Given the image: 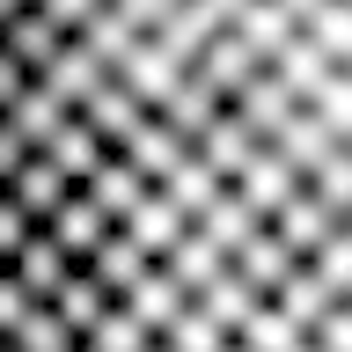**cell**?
<instances>
[{
  "label": "cell",
  "mask_w": 352,
  "mask_h": 352,
  "mask_svg": "<svg viewBox=\"0 0 352 352\" xmlns=\"http://www.w3.org/2000/svg\"><path fill=\"white\" fill-rule=\"evenodd\" d=\"M118 8H125V15L140 22V37H147V30H154V22H162V15H169L176 0H118Z\"/></svg>",
  "instance_id": "obj_45"
},
{
  "label": "cell",
  "mask_w": 352,
  "mask_h": 352,
  "mask_svg": "<svg viewBox=\"0 0 352 352\" xmlns=\"http://www.w3.org/2000/svg\"><path fill=\"white\" fill-rule=\"evenodd\" d=\"M110 81H118V88L132 96V103H140V110L154 118V110H162V96H169L176 81H184V66H176V59H169V52H162L154 37H140V44L125 52V59L110 66Z\"/></svg>",
  "instance_id": "obj_3"
},
{
  "label": "cell",
  "mask_w": 352,
  "mask_h": 352,
  "mask_svg": "<svg viewBox=\"0 0 352 352\" xmlns=\"http://www.w3.org/2000/svg\"><path fill=\"white\" fill-rule=\"evenodd\" d=\"M228 352H242V345H228Z\"/></svg>",
  "instance_id": "obj_50"
},
{
  "label": "cell",
  "mask_w": 352,
  "mask_h": 352,
  "mask_svg": "<svg viewBox=\"0 0 352 352\" xmlns=\"http://www.w3.org/2000/svg\"><path fill=\"white\" fill-rule=\"evenodd\" d=\"M228 191H235L242 206H250V220H257V228H264V220L279 213L286 198L301 191V176L286 169V162H279V154H272V147H257V162H250V169H242L235 184H228Z\"/></svg>",
  "instance_id": "obj_11"
},
{
  "label": "cell",
  "mask_w": 352,
  "mask_h": 352,
  "mask_svg": "<svg viewBox=\"0 0 352 352\" xmlns=\"http://www.w3.org/2000/svg\"><path fill=\"white\" fill-rule=\"evenodd\" d=\"M81 198H88V206H96L103 220H110V228H118V220H125L132 206H140V198H147V184H140V176H132L125 162H118V154H110L103 169H96V176L81 184Z\"/></svg>",
  "instance_id": "obj_27"
},
{
  "label": "cell",
  "mask_w": 352,
  "mask_h": 352,
  "mask_svg": "<svg viewBox=\"0 0 352 352\" xmlns=\"http://www.w3.org/2000/svg\"><path fill=\"white\" fill-rule=\"evenodd\" d=\"M206 8H213L220 22H235V8H242V0H206Z\"/></svg>",
  "instance_id": "obj_47"
},
{
  "label": "cell",
  "mask_w": 352,
  "mask_h": 352,
  "mask_svg": "<svg viewBox=\"0 0 352 352\" xmlns=\"http://www.w3.org/2000/svg\"><path fill=\"white\" fill-rule=\"evenodd\" d=\"M220 191H228V184H220V176H206V169H198V154H191V162H184V169L169 176V184H162V198H169L176 213H184V228H191V220L206 213V206H213Z\"/></svg>",
  "instance_id": "obj_33"
},
{
  "label": "cell",
  "mask_w": 352,
  "mask_h": 352,
  "mask_svg": "<svg viewBox=\"0 0 352 352\" xmlns=\"http://www.w3.org/2000/svg\"><path fill=\"white\" fill-rule=\"evenodd\" d=\"M118 308H125V316H132V323H140V330H147V338H162V330H169L176 316H184V286H176L169 272L154 264V272H147V279H140V286H132V294H125V301H118Z\"/></svg>",
  "instance_id": "obj_19"
},
{
  "label": "cell",
  "mask_w": 352,
  "mask_h": 352,
  "mask_svg": "<svg viewBox=\"0 0 352 352\" xmlns=\"http://www.w3.org/2000/svg\"><path fill=\"white\" fill-rule=\"evenodd\" d=\"M147 352H169V345H147Z\"/></svg>",
  "instance_id": "obj_49"
},
{
  "label": "cell",
  "mask_w": 352,
  "mask_h": 352,
  "mask_svg": "<svg viewBox=\"0 0 352 352\" xmlns=\"http://www.w3.org/2000/svg\"><path fill=\"white\" fill-rule=\"evenodd\" d=\"M228 272H235V279L250 286L257 301H272V294L286 286V272H294V257H286L279 242H272V228H257V235H250V242L235 250V257H228Z\"/></svg>",
  "instance_id": "obj_18"
},
{
  "label": "cell",
  "mask_w": 352,
  "mask_h": 352,
  "mask_svg": "<svg viewBox=\"0 0 352 352\" xmlns=\"http://www.w3.org/2000/svg\"><path fill=\"white\" fill-rule=\"evenodd\" d=\"M272 8H279V15H286V22H294V30H301V22H308V15H316V8H323V0H272Z\"/></svg>",
  "instance_id": "obj_46"
},
{
  "label": "cell",
  "mask_w": 352,
  "mask_h": 352,
  "mask_svg": "<svg viewBox=\"0 0 352 352\" xmlns=\"http://www.w3.org/2000/svg\"><path fill=\"white\" fill-rule=\"evenodd\" d=\"M103 81H110V66H103V59H88V52H81L74 37H66V52L52 59V74H44V88H52V96H59L66 110H81V103H88V96H96Z\"/></svg>",
  "instance_id": "obj_25"
},
{
  "label": "cell",
  "mask_w": 352,
  "mask_h": 352,
  "mask_svg": "<svg viewBox=\"0 0 352 352\" xmlns=\"http://www.w3.org/2000/svg\"><path fill=\"white\" fill-rule=\"evenodd\" d=\"M22 8H30V0H0V22H15V15H22Z\"/></svg>",
  "instance_id": "obj_48"
},
{
  "label": "cell",
  "mask_w": 352,
  "mask_h": 352,
  "mask_svg": "<svg viewBox=\"0 0 352 352\" xmlns=\"http://www.w3.org/2000/svg\"><path fill=\"white\" fill-rule=\"evenodd\" d=\"M22 88H30V74H22L15 59H0V118H8V110L22 103Z\"/></svg>",
  "instance_id": "obj_43"
},
{
  "label": "cell",
  "mask_w": 352,
  "mask_h": 352,
  "mask_svg": "<svg viewBox=\"0 0 352 352\" xmlns=\"http://www.w3.org/2000/svg\"><path fill=\"white\" fill-rule=\"evenodd\" d=\"M162 272H169V279L184 286V301H191V294H206V286H213L220 272H228V257H220V250H206V242H198L191 228H184V242H176L169 257H162Z\"/></svg>",
  "instance_id": "obj_29"
},
{
  "label": "cell",
  "mask_w": 352,
  "mask_h": 352,
  "mask_svg": "<svg viewBox=\"0 0 352 352\" xmlns=\"http://www.w3.org/2000/svg\"><path fill=\"white\" fill-rule=\"evenodd\" d=\"M154 345H169V352H228V338H220V330L206 323V316H198L191 301H184V316H176V323L162 330Z\"/></svg>",
  "instance_id": "obj_36"
},
{
  "label": "cell",
  "mask_w": 352,
  "mask_h": 352,
  "mask_svg": "<svg viewBox=\"0 0 352 352\" xmlns=\"http://www.w3.org/2000/svg\"><path fill=\"white\" fill-rule=\"evenodd\" d=\"M118 162H125V169L140 176V184H147V191H162V184H169V176L184 169V162H191V147H184V140H176V132L162 125V118H140V125L125 132Z\"/></svg>",
  "instance_id": "obj_2"
},
{
  "label": "cell",
  "mask_w": 352,
  "mask_h": 352,
  "mask_svg": "<svg viewBox=\"0 0 352 352\" xmlns=\"http://www.w3.org/2000/svg\"><path fill=\"white\" fill-rule=\"evenodd\" d=\"M30 235H37V220H30V213H22V206H15V198L0 191V264L15 257V250H22V242H30Z\"/></svg>",
  "instance_id": "obj_40"
},
{
  "label": "cell",
  "mask_w": 352,
  "mask_h": 352,
  "mask_svg": "<svg viewBox=\"0 0 352 352\" xmlns=\"http://www.w3.org/2000/svg\"><path fill=\"white\" fill-rule=\"evenodd\" d=\"M0 352H74V338L59 330L52 308H22V323L0 338Z\"/></svg>",
  "instance_id": "obj_34"
},
{
  "label": "cell",
  "mask_w": 352,
  "mask_h": 352,
  "mask_svg": "<svg viewBox=\"0 0 352 352\" xmlns=\"http://www.w3.org/2000/svg\"><path fill=\"white\" fill-rule=\"evenodd\" d=\"M257 147H264V140H250V132H242L235 118L220 110V118H213V132H206V140H198L191 154H198V169H206V176H220V184H235V176L250 169V162H257Z\"/></svg>",
  "instance_id": "obj_16"
},
{
  "label": "cell",
  "mask_w": 352,
  "mask_h": 352,
  "mask_svg": "<svg viewBox=\"0 0 352 352\" xmlns=\"http://www.w3.org/2000/svg\"><path fill=\"white\" fill-rule=\"evenodd\" d=\"M264 228H272V242H279V250H286L294 264H308V257H316V250H323L330 235H345L352 220H345V213H330L323 198H316V191L301 184V191L286 198V206H279L272 220H264Z\"/></svg>",
  "instance_id": "obj_1"
},
{
  "label": "cell",
  "mask_w": 352,
  "mask_h": 352,
  "mask_svg": "<svg viewBox=\"0 0 352 352\" xmlns=\"http://www.w3.org/2000/svg\"><path fill=\"white\" fill-rule=\"evenodd\" d=\"M22 162H30V147H22L15 132L0 125V191H8V176H15V169H22Z\"/></svg>",
  "instance_id": "obj_44"
},
{
  "label": "cell",
  "mask_w": 352,
  "mask_h": 352,
  "mask_svg": "<svg viewBox=\"0 0 352 352\" xmlns=\"http://www.w3.org/2000/svg\"><path fill=\"white\" fill-rule=\"evenodd\" d=\"M0 272H8V279L22 286V301H30V308H44V301H52V294L66 286V272H74V264H66L59 250H52V235L37 228V235L22 242V250H15L8 264H0Z\"/></svg>",
  "instance_id": "obj_10"
},
{
  "label": "cell",
  "mask_w": 352,
  "mask_h": 352,
  "mask_svg": "<svg viewBox=\"0 0 352 352\" xmlns=\"http://www.w3.org/2000/svg\"><path fill=\"white\" fill-rule=\"evenodd\" d=\"M37 154H44V162H52V169L66 176V184H74V191H81L88 176H96V169H103V162H110V147H103V140H96V132L81 125V118H66V125L52 132V140H44Z\"/></svg>",
  "instance_id": "obj_13"
},
{
  "label": "cell",
  "mask_w": 352,
  "mask_h": 352,
  "mask_svg": "<svg viewBox=\"0 0 352 352\" xmlns=\"http://www.w3.org/2000/svg\"><path fill=\"white\" fill-rule=\"evenodd\" d=\"M30 8H37V15L52 22V30H59V37H74V30H81V22L96 15V8H103V0H30Z\"/></svg>",
  "instance_id": "obj_41"
},
{
  "label": "cell",
  "mask_w": 352,
  "mask_h": 352,
  "mask_svg": "<svg viewBox=\"0 0 352 352\" xmlns=\"http://www.w3.org/2000/svg\"><path fill=\"white\" fill-rule=\"evenodd\" d=\"M44 235H52V250H59L66 264H88V257H96V250H103L110 235H118V228H110V220L96 213V206H88L81 191H74V198L59 206V213L44 220Z\"/></svg>",
  "instance_id": "obj_7"
},
{
  "label": "cell",
  "mask_w": 352,
  "mask_h": 352,
  "mask_svg": "<svg viewBox=\"0 0 352 352\" xmlns=\"http://www.w3.org/2000/svg\"><path fill=\"white\" fill-rule=\"evenodd\" d=\"M308 352H352V301L323 308V323L308 330Z\"/></svg>",
  "instance_id": "obj_39"
},
{
  "label": "cell",
  "mask_w": 352,
  "mask_h": 352,
  "mask_svg": "<svg viewBox=\"0 0 352 352\" xmlns=\"http://www.w3.org/2000/svg\"><path fill=\"white\" fill-rule=\"evenodd\" d=\"M22 308H30V301H22V286L8 279V272H0V338H8V330L22 323Z\"/></svg>",
  "instance_id": "obj_42"
},
{
  "label": "cell",
  "mask_w": 352,
  "mask_h": 352,
  "mask_svg": "<svg viewBox=\"0 0 352 352\" xmlns=\"http://www.w3.org/2000/svg\"><path fill=\"white\" fill-rule=\"evenodd\" d=\"M118 235H125V242H132V250H140L147 264H162V257L176 250V242H184V213H176V206H169L162 191H147V198H140V206H132L125 220H118Z\"/></svg>",
  "instance_id": "obj_9"
},
{
  "label": "cell",
  "mask_w": 352,
  "mask_h": 352,
  "mask_svg": "<svg viewBox=\"0 0 352 352\" xmlns=\"http://www.w3.org/2000/svg\"><path fill=\"white\" fill-rule=\"evenodd\" d=\"M301 37L316 44L330 66H352V0H323V8L301 22Z\"/></svg>",
  "instance_id": "obj_31"
},
{
  "label": "cell",
  "mask_w": 352,
  "mask_h": 352,
  "mask_svg": "<svg viewBox=\"0 0 352 352\" xmlns=\"http://www.w3.org/2000/svg\"><path fill=\"white\" fill-rule=\"evenodd\" d=\"M235 345H242V352H301L308 338H301V330H294V323H286V316H279V308H272V301H257V308H250V316H242Z\"/></svg>",
  "instance_id": "obj_32"
},
{
  "label": "cell",
  "mask_w": 352,
  "mask_h": 352,
  "mask_svg": "<svg viewBox=\"0 0 352 352\" xmlns=\"http://www.w3.org/2000/svg\"><path fill=\"white\" fill-rule=\"evenodd\" d=\"M228 37H242L250 52H257V66H272L286 44H294V22H286L272 0H242V8H235V22H228Z\"/></svg>",
  "instance_id": "obj_22"
},
{
  "label": "cell",
  "mask_w": 352,
  "mask_h": 352,
  "mask_svg": "<svg viewBox=\"0 0 352 352\" xmlns=\"http://www.w3.org/2000/svg\"><path fill=\"white\" fill-rule=\"evenodd\" d=\"M74 44H81L88 59H103V66H118L132 52V44H140V22L125 15V8H118V0H103V8H96V15L81 22V30H74Z\"/></svg>",
  "instance_id": "obj_23"
},
{
  "label": "cell",
  "mask_w": 352,
  "mask_h": 352,
  "mask_svg": "<svg viewBox=\"0 0 352 352\" xmlns=\"http://www.w3.org/2000/svg\"><path fill=\"white\" fill-rule=\"evenodd\" d=\"M294 96H286L279 81H272V74H250V81L235 88V96H228V118H235L242 132H250V140H272V132L286 125V118H294Z\"/></svg>",
  "instance_id": "obj_8"
},
{
  "label": "cell",
  "mask_w": 352,
  "mask_h": 352,
  "mask_svg": "<svg viewBox=\"0 0 352 352\" xmlns=\"http://www.w3.org/2000/svg\"><path fill=\"white\" fill-rule=\"evenodd\" d=\"M264 147H272V154L286 162V169H294V176L308 184V176L323 169V162H330L338 147H352V140H338V132H323L316 118H308V110H294V118H286V125L272 132V140H264Z\"/></svg>",
  "instance_id": "obj_6"
},
{
  "label": "cell",
  "mask_w": 352,
  "mask_h": 352,
  "mask_svg": "<svg viewBox=\"0 0 352 352\" xmlns=\"http://www.w3.org/2000/svg\"><path fill=\"white\" fill-rule=\"evenodd\" d=\"M8 198H15L22 213H30V220H37V228H44V220H52V213H59V206H66V198H74V184H66V176L52 169L44 154H30V162H22V169L8 176Z\"/></svg>",
  "instance_id": "obj_17"
},
{
  "label": "cell",
  "mask_w": 352,
  "mask_h": 352,
  "mask_svg": "<svg viewBox=\"0 0 352 352\" xmlns=\"http://www.w3.org/2000/svg\"><path fill=\"white\" fill-rule=\"evenodd\" d=\"M147 345H154V338H147L140 323H132L125 308H110L103 323H96V330L81 338V352H147Z\"/></svg>",
  "instance_id": "obj_37"
},
{
  "label": "cell",
  "mask_w": 352,
  "mask_h": 352,
  "mask_svg": "<svg viewBox=\"0 0 352 352\" xmlns=\"http://www.w3.org/2000/svg\"><path fill=\"white\" fill-rule=\"evenodd\" d=\"M66 118H74V110H66V103H59V96H52V88H44V81H30V88H22V103L8 110L0 125H8V132H15V140H22V147L37 154L44 140H52V132L66 125Z\"/></svg>",
  "instance_id": "obj_21"
},
{
  "label": "cell",
  "mask_w": 352,
  "mask_h": 352,
  "mask_svg": "<svg viewBox=\"0 0 352 352\" xmlns=\"http://www.w3.org/2000/svg\"><path fill=\"white\" fill-rule=\"evenodd\" d=\"M44 308H52V316H59V330H66V338H74V345H81V338H88V330H96V323H103V316H110V308H118V301H110L103 286L88 279L81 264H74V272H66V286H59V294H52V301H44Z\"/></svg>",
  "instance_id": "obj_15"
},
{
  "label": "cell",
  "mask_w": 352,
  "mask_h": 352,
  "mask_svg": "<svg viewBox=\"0 0 352 352\" xmlns=\"http://www.w3.org/2000/svg\"><path fill=\"white\" fill-rule=\"evenodd\" d=\"M272 308H279L286 323H294V330H301V338H308V330L323 323L330 294H323V279H316L308 264H294V272H286V286H279V294H272Z\"/></svg>",
  "instance_id": "obj_30"
},
{
  "label": "cell",
  "mask_w": 352,
  "mask_h": 352,
  "mask_svg": "<svg viewBox=\"0 0 352 352\" xmlns=\"http://www.w3.org/2000/svg\"><path fill=\"white\" fill-rule=\"evenodd\" d=\"M308 191L323 198L330 213H345V220H352V147H338V154H330L323 169L308 176Z\"/></svg>",
  "instance_id": "obj_38"
},
{
  "label": "cell",
  "mask_w": 352,
  "mask_h": 352,
  "mask_svg": "<svg viewBox=\"0 0 352 352\" xmlns=\"http://www.w3.org/2000/svg\"><path fill=\"white\" fill-rule=\"evenodd\" d=\"M191 308H198V316H206V323L220 330V338H228V345H235V330H242V316L257 308V294H250V286H242L235 272H220V279L206 286V294H191Z\"/></svg>",
  "instance_id": "obj_28"
},
{
  "label": "cell",
  "mask_w": 352,
  "mask_h": 352,
  "mask_svg": "<svg viewBox=\"0 0 352 352\" xmlns=\"http://www.w3.org/2000/svg\"><path fill=\"white\" fill-rule=\"evenodd\" d=\"M74 118H81V125L96 132V140H103L110 154H118V147H125V132L140 125L147 110L132 103V96H125V88H118V81H103V88H96V96H88V103H81V110H74Z\"/></svg>",
  "instance_id": "obj_20"
},
{
  "label": "cell",
  "mask_w": 352,
  "mask_h": 352,
  "mask_svg": "<svg viewBox=\"0 0 352 352\" xmlns=\"http://www.w3.org/2000/svg\"><path fill=\"white\" fill-rule=\"evenodd\" d=\"M191 74H198L206 88H213L220 103H228V96H235V88L250 81V74H264V66H257V52H250L242 37H228V30H220V37H206V52L191 59Z\"/></svg>",
  "instance_id": "obj_14"
},
{
  "label": "cell",
  "mask_w": 352,
  "mask_h": 352,
  "mask_svg": "<svg viewBox=\"0 0 352 352\" xmlns=\"http://www.w3.org/2000/svg\"><path fill=\"white\" fill-rule=\"evenodd\" d=\"M81 272H88V279H96V286H103L110 301H125V294H132V286H140V279H147L154 264H147V257H140V250H132V242H125V235H110V242H103V250H96V257H88V264H81Z\"/></svg>",
  "instance_id": "obj_26"
},
{
  "label": "cell",
  "mask_w": 352,
  "mask_h": 352,
  "mask_svg": "<svg viewBox=\"0 0 352 352\" xmlns=\"http://www.w3.org/2000/svg\"><path fill=\"white\" fill-rule=\"evenodd\" d=\"M301 352H308V345H301Z\"/></svg>",
  "instance_id": "obj_51"
},
{
  "label": "cell",
  "mask_w": 352,
  "mask_h": 352,
  "mask_svg": "<svg viewBox=\"0 0 352 352\" xmlns=\"http://www.w3.org/2000/svg\"><path fill=\"white\" fill-rule=\"evenodd\" d=\"M220 30H228V22H220L213 8H206V0H176V8H169L162 22H154L147 37L162 44V52H169V59L184 66V74H191V59L206 52V37H220Z\"/></svg>",
  "instance_id": "obj_5"
},
{
  "label": "cell",
  "mask_w": 352,
  "mask_h": 352,
  "mask_svg": "<svg viewBox=\"0 0 352 352\" xmlns=\"http://www.w3.org/2000/svg\"><path fill=\"white\" fill-rule=\"evenodd\" d=\"M191 235H198V242H206V250H220V257H235L242 242L257 235V220H250V206H242V198H235V191H220V198H213V206H206V213H198V220H191Z\"/></svg>",
  "instance_id": "obj_24"
},
{
  "label": "cell",
  "mask_w": 352,
  "mask_h": 352,
  "mask_svg": "<svg viewBox=\"0 0 352 352\" xmlns=\"http://www.w3.org/2000/svg\"><path fill=\"white\" fill-rule=\"evenodd\" d=\"M59 52H66V37H59V30H52V22L37 15V8H22L15 22H0V59H15L22 74H30V81H44Z\"/></svg>",
  "instance_id": "obj_4"
},
{
  "label": "cell",
  "mask_w": 352,
  "mask_h": 352,
  "mask_svg": "<svg viewBox=\"0 0 352 352\" xmlns=\"http://www.w3.org/2000/svg\"><path fill=\"white\" fill-rule=\"evenodd\" d=\"M308 272L323 279V294H330V301H352V228H345V235H330L323 250L308 257Z\"/></svg>",
  "instance_id": "obj_35"
},
{
  "label": "cell",
  "mask_w": 352,
  "mask_h": 352,
  "mask_svg": "<svg viewBox=\"0 0 352 352\" xmlns=\"http://www.w3.org/2000/svg\"><path fill=\"white\" fill-rule=\"evenodd\" d=\"M220 96L206 81H198V74H184V81L169 88V96H162V110H154V118H162V125L176 132V140H184V147H198V140H206V132H213V118H220Z\"/></svg>",
  "instance_id": "obj_12"
}]
</instances>
